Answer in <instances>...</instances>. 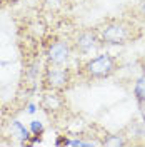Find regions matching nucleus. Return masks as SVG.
Listing matches in <instances>:
<instances>
[{"label":"nucleus","mask_w":145,"mask_h":147,"mask_svg":"<svg viewBox=\"0 0 145 147\" xmlns=\"http://www.w3.org/2000/svg\"><path fill=\"white\" fill-rule=\"evenodd\" d=\"M97 32H99L100 40L110 45H124L130 40H134V27L124 20L109 22Z\"/></svg>","instance_id":"nucleus-1"},{"label":"nucleus","mask_w":145,"mask_h":147,"mask_svg":"<svg viewBox=\"0 0 145 147\" xmlns=\"http://www.w3.org/2000/svg\"><path fill=\"white\" fill-rule=\"evenodd\" d=\"M115 69H117L115 59L109 54H103L90 59L83 65V74L87 79H107L115 72Z\"/></svg>","instance_id":"nucleus-2"},{"label":"nucleus","mask_w":145,"mask_h":147,"mask_svg":"<svg viewBox=\"0 0 145 147\" xmlns=\"http://www.w3.org/2000/svg\"><path fill=\"white\" fill-rule=\"evenodd\" d=\"M70 82V72L62 65H52L45 72V87L48 90H64Z\"/></svg>","instance_id":"nucleus-3"},{"label":"nucleus","mask_w":145,"mask_h":147,"mask_svg":"<svg viewBox=\"0 0 145 147\" xmlns=\"http://www.w3.org/2000/svg\"><path fill=\"white\" fill-rule=\"evenodd\" d=\"M70 52H72V47L68 42L65 40H57L52 45L48 47L47 50V59L52 65H64L68 62L70 59Z\"/></svg>","instance_id":"nucleus-4"},{"label":"nucleus","mask_w":145,"mask_h":147,"mask_svg":"<svg viewBox=\"0 0 145 147\" xmlns=\"http://www.w3.org/2000/svg\"><path fill=\"white\" fill-rule=\"evenodd\" d=\"M100 37H99V32L97 30H83L80 32L77 38H75V42H73V45H75V50L77 52H80V54H89L90 50L93 49H97L100 45Z\"/></svg>","instance_id":"nucleus-5"},{"label":"nucleus","mask_w":145,"mask_h":147,"mask_svg":"<svg viewBox=\"0 0 145 147\" xmlns=\"http://www.w3.org/2000/svg\"><path fill=\"white\" fill-rule=\"evenodd\" d=\"M10 132H12V136L13 137L20 139L22 142H25L30 136H28V130L25 129V125H22L18 120H15V122H12V125H10Z\"/></svg>","instance_id":"nucleus-6"},{"label":"nucleus","mask_w":145,"mask_h":147,"mask_svg":"<svg viewBox=\"0 0 145 147\" xmlns=\"http://www.w3.org/2000/svg\"><path fill=\"white\" fill-rule=\"evenodd\" d=\"M134 94H135L137 100L140 104H145V74L137 79L135 87H134Z\"/></svg>","instance_id":"nucleus-7"},{"label":"nucleus","mask_w":145,"mask_h":147,"mask_svg":"<svg viewBox=\"0 0 145 147\" xmlns=\"http://www.w3.org/2000/svg\"><path fill=\"white\" fill-rule=\"evenodd\" d=\"M102 146H125V140H122L118 136H110L102 142Z\"/></svg>","instance_id":"nucleus-8"},{"label":"nucleus","mask_w":145,"mask_h":147,"mask_svg":"<svg viewBox=\"0 0 145 147\" xmlns=\"http://www.w3.org/2000/svg\"><path fill=\"white\" fill-rule=\"evenodd\" d=\"M30 130H32L35 136H40V134L44 132V125H42V122H38V120H32V124H30Z\"/></svg>","instance_id":"nucleus-9"},{"label":"nucleus","mask_w":145,"mask_h":147,"mask_svg":"<svg viewBox=\"0 0 145 147\" xmlns=\"http://www.w3.org/2000/svg\"><path fill=\"white\" fill-rule=\"evenodd\" d=\"M44 2H45V5L48 9H55V7L60 3V0H44Z\"/></svg>","instance_id":"nucleus-10"},{"label":"nucleus","mask_w":145,"mask_h":147,"mask_svg":"<svg viewBox=\"0 0 145 147\" xmlns=\"http://www.w3.org/2000/svg\"><path fill=\"white\" fill-rule=\"evenodd\" d=\"M138 12H140V15L145 18V0H140V3H138Z\"/></svg>","instance_id":"nucleus-11"},{"label":"nucleus","mask_w":145,"mask_h":147,"mask_svg":"<svg viewBox=\"0 0 145 147\" xmlns=\"http://www.w3.org/2000/svg\"><path fill=\"white\" fill-rule=\"evenodd\" d=\"M28 112L34 114V112H35V105H28Z\"/></svg>","instance_id":"nucleus-12"},{"label":"nucleus","mask_w":145,"mask_h":147,"mask_svg":"<svg viewBox=\"0 0 145 147\" xmlns=\"http://www.w3.org/2000/svg\"><path fill=\"white\" fill-rule=\"evenodd\" d=\"M2 2H3V0H0V5H2Z\"/></svg>","instance_id":"nucleus-13"}]
</instances>
